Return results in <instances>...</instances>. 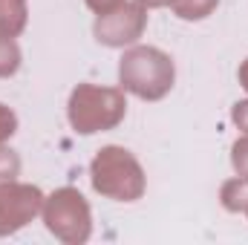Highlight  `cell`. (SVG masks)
I'll return each instance as SVG.
<instances>
[{
	"mask_svg": "<svg viewBox=\"0 0 248 245\" xmlns=\"http://www.w3.org/2000/svg\"><path fill=\"white\" fill-rule=\"evenodd\" d=\"M119 84L141 101H162L176 84V63L159 46H130L119 63Z\"/></svg>",
	"mask_w": 248,
	"mask_h": 245,
	"instance_id": "6da1fadb",
	"label": "cell"
},
{
	"mask_svg": "<svg viewBox=\"0 0 248 245\" xmlns=\"http://www.w3.org/2000/svg\"><path fill=\"white\" fill-rule=\"evenodd\" d=\"M90 182L95 193L113 202H136L144 196V187H147L139 159L119 144H107L95 153L90 165Z\"/></svg>",
	"mask_w": 248,
	"mask_h": 245,
	"instance_id": "7a4b0ae2",
	"label": "cell"
},
{
	"mask_svg": "<svg viewBox=\"0 0 248 245\" xmlns=\"http://www.w3.org/2000/svg\"><path fill=\"white\" fill-rule=\"evenodd\" d=\"M66 116L75 133L93 136L113 130L127 116V98L122 87H98V84H78L69 92Z\"/></svg>",
	"mask_w": 248,
	"mask_h": 245,
	"instance_id": "3957f363",
	"label": "cell"
},
{
	"mask_svg": "<svg viewBox=\"0 0 248 245\" xmlns=\"http://www.w3.org/2000/svg\"><path fill=\"white\" fill-rule=\"evenodd\" d=\"M44 225L46 231L66 245H81L93 234V211L78 187H58L44 199Z\"/></svg>",
	"mask_w": 248,
	"mask_h": 245,
	"instance_id": "277c9868",
	"label": "cell"
},
{
	"mask_svg": "<svg viewBox=\"0 0 248 245\" xmlns=\"http://www.w3.org/2000/svg\"><path fill=\"white\" fill-rule=\"evenodd\" d=\"M147 29V6L141 0H124L113 12H104L93 23V35L101 46L124 49L133 46Z\"/></svg>",
	"mask_w": 248,
	"mask_h": 245,
	"instance_id": "5b68a950",
	"label": "cell"
},
{
	"mask_svg": "<svg viewBox=\"0 0 248 245\" xmlns=\"http://www.w3.org/2000/svg\"><path fill=\"white\" fill-rule=\"evenodd\" d=\"M44 193L35 184H23L17 179L0 182V237H9L26 228L44 211Z\"/></svg>",
	"mask_w": 248,
	"mask_h": 245,
	"instance_id": "8992f818",
	"label": "cell"
},
{
	"mask_svg": "<svg viewBox=\"0 0 248 245\" xmlns=\"http://www.w3.org/2000/svg\"><path fill=\"white\" fill-rule=\"evenodd\" d=\"M29 20V0H0V32L20 35Z\"/></svg>",
	"mask_w": 248,
	"mask_h": 245,
	"instance_id": "52a82bcc",
	"label": "cell"
},
{
	"mask_svg": "<svg viewBox=\"0 0 248 245\" xmlns=\"http://www.w3.org/2000/svg\"><path fill=\"white\" fill-rule=\"evenodd\" d=\"M219 202L225 211L231 214H246L248 211V179L246 176H234L219 187Z\"/></svg>",
	"mask_w": 248,
	"mask_h": 245,
	"instance_id": "ba28073f",
	"label": "cell"
},
{
	"mask_svg": "<svg viewBox=\"0 0 248 245\" xmlns=\"http://www.w3.org/2000/svg\"><path fill=\"white\" fill-rule=\"evenodd\" d=\"M20 61H23V55H20L15 35L0 32V78H12L20 69Z\"/></svg>",
	"mask_w": 248,
	"mask_h": 245,
	"instance_id": "9c48e42d",
	"label": "cell"
},
{
	"mask_svg": "<svg viewBox=\"0 0 248 245\" xmlns=\"http://www.w3.org/2000/svg\"><path fill=\"white\" fill-rule=\"evenodd\" d=\"M217 6L219 0H173V12L182 20H205Z\"/></svg>",
	"mask_w": 248,
	"mask_h": 245,
	"instance_id": "30bf717a",
	"label": "cell"
},
{
	"mask_svg": "<svg viewBox=\"0 0 248 245\" xmlns=\"http://www.w3.org/2000/svg\"><path fill=\"white\" fill-rule=\"evenodd\" d=\"M17 173H20V156L6 144H0V182H12L17 179Z\"/></svg>",
	"mask_w": 248,
	"mask_h": 245,
	"instance_id": "8fae6325",
	"label": "cell"
},
{
	"mask_svg": "<svg viewBox=\"0 0 248 245\" xmlns=\"http://www.w3.org/2000/svg\"><path fill=\"white\" fill-rule=\"evenodd\" d=\"M231 165H234L237 176H246L248 179V136L234 141V147H231Z\"/></svg>",
	"mask_w": 248,
	"mask_h": 245,
	"instance_id": "7c38bea8",
	"label": "cell"
},
{
	"mask_svg": "<svg viewBox=\"0 0 248 245\" xmlns=\"http://www.w3.org/2000/svg\"><path fill=\"white\" fill-rule=\"evenodd\" d=\"M15 133H17V116H15V110L6 107V104H0V144H6Z\"/></svg>",
	"mask_w": 248,
	"mask_h": 245,
	"instance_id": "4fadbf2b",
	"label": "cell"
},
{
	"mask_svg": "<svg viewBox=\"0 0 248 245\" xmlns=\"http://www.w3.org/2000/svg\"><path fill=\"white\" fill-rule=\"evenodd\" d=\"M231 122L237 124V130L248 136V98L246 101H237L234 107H231Z\"/></svg>",
	"mask_w": 248,
	"mask_h": 245,
	"instance_id": "5bb4252c",
	"label": "cell"
},
{
	"mask_svg": "<svg viewBox=\"0 0 248 245\" xmlns=\"http://www.w3.org/2000/svg\"><path fill=\"white\" fill-rule=\"evenodd\" d=\"M124 0H87V6L95 12V15H104V12H113L116 6H122Z\"/></svg>",
	"mask_w": 248,
	"mask_h": 245,
	"instance_id": "9a60e30c",
	"label": "cell"
},
{
	"mask_svg": "<svg viewBox=\"0 0 248 245\" xmlns=\"http://www.w3.org/2000/svg\"><path fill=\"white\" fill-rule=\"evenodd\" d=\"M237 75H240V84H243V90L248 92V58L240 63V72H237Z\"/></svg>",
	"mask_w": 248,
	"mask_h": 245,
	"instance_id": "2e32d148",
	"label": "cell"
},
{
	"mask_svg": "<svg viewBox=\"0 0 248 245\" xmlns=\"http://www.w3.org/2000/svg\"><path fill=\"white\" fill-rule=\"evenodd\" d=\"M147 9H159V6H173V0H141Z\"/></svg>",
	"mask_w": 248,
	"mask_h": 245,
	"instance_id": "e0dca14e",
	"label": "cell"
},
{
	"mask_svg": "<svg viewBox=\"0 0 248 245\" xmlns=\"http://www.w3.org/2000/svg\"><path fill=\"white\" fill-rule=\"evenodd\" d=\"M246 216H248V211H246Z\"/></svg>",
	"mask_w": 248,
	"mask_h": 245,
	"instance_id": "ac0fdd59",
	"label": "cell"
}]
</instances>
